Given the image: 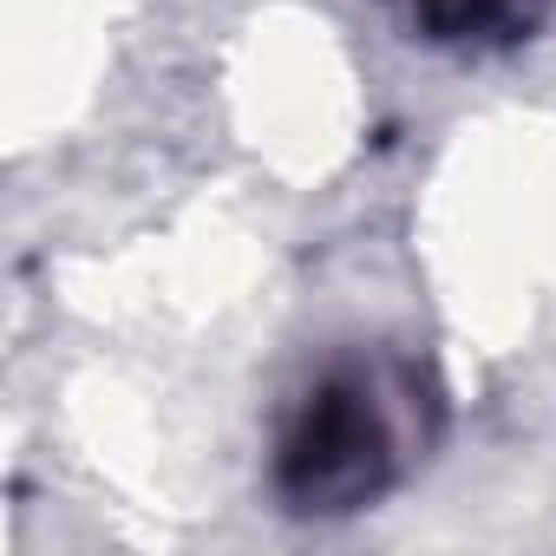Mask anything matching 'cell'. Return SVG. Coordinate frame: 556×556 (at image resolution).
I'll use <instances>...</instances> for the list:
<instances>
[{
	"mask_svg": "<svg viewBox=\"0 0 556 556\" xmlns=\"http://www.w3.org/2000/svg\"><path fill=\"white\" fill-rule=\"evenodd\" d=\"M536 14V0H413L426 40H510Z\"/></svg>",
	"mask_w": 556,
	"mask_h": 556,
	"instance_id": "2",
	"label": "cell"
},
{
	"mask_svg": "<svg viewBox=\"0 0 556 556\" xmlns=\"http://www.w3.org/2000/svg\"><path fill=\"white\" fill-rule=\"evenodd\" d=\"M393 426L367 374H328L289 419L275 452V491L302 517H348L374 504L393 478Z\"/></svg>",
	"mask_w": 556,
	"mask_h": 556,
	"instance_id": "1",
	"label": "cell"
}]
</instances>
